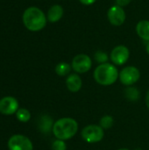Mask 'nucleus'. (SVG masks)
Masks as SVG:
<instances>
[{
  "instance_id": "f257e3e1",
  "label": "nucleus",
  "mask_w": 149,
  "mask_h": 150,
  "mask_svg": "<svg viewBox=\"0 0 149 150\" xmlns=\"http://www.w3.org/2000/svg\"><path fill=\"white\" fill-rule=\"evenodd\" d=\"M23 23L28 30L32 32H38L46 26L47 18L40 9L32 6L27 8L24 11Z\"/></svg>"
},
{
  "instance_id": "f03ea898",
  "label": "nucleus",
  "mask_w": 149,
  "mask_h": 150,
  "mask_svg": "<svg viewBox=\"0 0 149 150\" xmlns=\"http://www.w3.org/2000/svg\"><path fill=\"white\" fill-rule=\"evenodd\" d=\"M78 130V123L71 118H62L54 122L53 133L58 140L66 141L76 135Z\"/></svg>"
},
{
  "instance_id": "7ed1b4c3",
  "label": "nucleus",
  "mask_w": 149,
  "mask_h": 150,
  "mask_svg": "<svg viewBox=\"0 0 149 150\" xmlns=\"http://www.w3.org/2000/svg\"><path fill=\"white\" fill-rule=\"evenodd\" d=\"M119 76L117 68L111 63H103L97 66L94 71V78L96 82L104 86L113 84Z\"/></svg>"
},
{
  "instance_id": "20e7f679",
  "label": "nucleus",
  "mask_w": 149,
  "mask_h": 150,
  "mask_svg": "<svg viewBox=\"0 0 149 150\" xmlns=\"http://www.w3.org/2000/svg\"><path fill=\"white\" fill-rule=\"evenodd\" d=\"M104 129L97 125H90L82 130V137L88 143H96L104 138Z\"/></svg>"
},
{
  "instance_id": "39448f33",
  "label": "nucleus",
  "mask_w": 149,
  "mask_h": 150,
  "mask_svg": "<svg viewBox=\"0 0 149 150\" xmlns=\"http://www.w3.org/2000/svg\"><path fill=\"white\" fill-rule=\"evenodd\" d=\"M10 150H32V143L29 138L22 134H15L8 141Z\"/></svg>"
},
{
  "instance_id": "423d86ee",
  "label": "nucleus",
  "mask_w": 149,
  "mask_h": 150,
  "mask_svg": "<svg viewBox=\"0 0 149 150\" xmlns=\"http://www.w3.org/2000/svg\"><path fill=\"white\" fill-rule=\"evenodd\" d=\"M119 79L120 82L126 85H133V83H137L141 77V73L140 70L133 66H129V67H126L124 68L120 73H119Z\"/></svg>"
},
{
  "instance_id": "0eeeda50",
  "label": "nucleus",
  "mask_w": 149,
  "mask_h": 150,
  "mask_svg": "<svg viewBox=\"0 0 149 150\" xmlns=\"http://www.w3.org/2000/svg\"><path fill=\"white\" fill-rule=\"evenodd\" d=\"M71 66L76 72L83 74L88 72L91 69L92 61L89 55L84 54H80L74 57Z\"/></svg>"
},
{
  "instance_id": "6e6552de",
  "label": "nucleus",
  "mask_w": 149,
  "mask_h": 150,
  "mask_svg": "<svg viewBox=\"0 0 149 150\" xmlns=\"http://www.w3.org/2000/svg\"><path fill=\"white\" fill-rule=\"evenodd\" d=\"M107 18L110 23L115 26L121 25L126 20V12L121 6L113 5L107 11Z\"/></svg>"
},
{
  "instance_id": "1a4fd4ad",
  "label": "nucleus",
  "mask_w": 149,
  "mask_h": 150,
  "mask_svg": "<svg viewBox=\"0 0 149 150\" xmlns=\"http://www.w3.org/2000/svg\"><path fill=\"white\" fill-rule=\"evenodd\" d=\"M129 49L123 45H119L115 47L111 52V60L116 65H123L125 64L129 58Z\"/></svg>"
},
{
  "instance_id": "9d476101",
  "label": "nucleus",
  "mask_w": 149,
  "mask_h": 150,
  "mask_svg": "<svg viewBox=\"0 0 149 150\" xmlns=\"http://www.w3.org/2000/svg\"><path fill=\"white\" fill-rule=\"evenodd\" d=\"M18 110V102L13 97H4L0 99V112L4 115H11Z\"/></svg>"
},
{
  "instance_id": "9b49d317",
  "label": "nucleus",
  "mask_w": 149,
  "mask_h": 150,
  "mask_svg": "<svg viewBox=\"0 0 149 150\" xmlns=\"http://www.w3.org/2000/svg\"><path fill=\"white\" fill-rule=\"evenodd\" d=\"M64 10L60 4H54L47 11V20L51 23L58 22L63 16Z\"/></svg>"
},
{
  "instance_id": "f8f14e48",
  "label": "nucleus",
  "mask_w": 149,
  "mask_h": 150,
  "mask_svg": "<svg viewBox=\"0 0 149 150\" xmlns=\"http://www.w3.org/2000/svg\"><path fill=\"white\" fill-rule=\"evenodd\" d=\"M66 85L71 92H77L82 88V80L77 74H71L66 80Z\"/></svg>"
},
{
  "instance_id": "ddd939ff",
  "label": "nucleus",
  "mask_w": 149,
  "mask_h": 150,
  "mask_svg": "<svg viewBox=\"0 0 149 150\" xmlns=\"http://www.w3.org/2000/svg\"><path fill=\"white\" fill-rule=\"evenodd\" d=\"M136 32L140 38L149 41V21L141 20L136 25Z\"/></svg>"
},
{
  "instance_id": "4468645a",
  "label": "nucleus",
  "mask_w": 149,
  "mask_h": 150,
  "mask_svg": "<svg viewBox=\"0 0 149 150\" xmlns=\"http://www.w3.org/2000/svg\"><path fill=\"white\" fill-rule=\"evenodd\" d=\"M53 120L47 116V115H44L40 118V123H39V128L42 133H49L51 131V129L53 130Z\"/></svg>"
},
{
  "instance_id": "2eb2a0df",
  "label": "nucleus",
  "mask_w": 149,
  "mask_h": 150,
  "mask_svg": "<svg viewBox=\"0 0 149 150\" xmlns=\"http://www.w3.org/2000/svg\"><path fill=\"white\" fill-rule=\"evenodd\" d=\"M71 68H72V66L67 62H60L55 67V72L58 76H67L68 74H69Z\"/></svg>"
},
{
  "instance_id": "dca6fc26",
  "label": "nucleus",
  "mask_w": 149,
  "mask_h": 150,
  "mask_svg": "<svg viewBox=\"0 0 149 150\" xmlns=\"http://www.w3.org/2000/svg\"><path fill=\"white\" fill-rule=\"evenodd\" d=\"M125 96L130 101H137L140 98V91L134 87H127L125 90Z\"/></svg>"
},
{
  "instance_id": "f3484780",
  "label": "nucleus",
  "mask_w": 149,
  "mask_h": 150,
  "mask_svg": "<svg viewBox=\"0 0 149 150\" xmlns=\"http://www.w3.org/2000/svg\"><path fill=\"white\" fill-rule=\"evenodd\" d=\"M16 117L20 122H27L31 119L30 112L25 108H20L16 112Z\"/></svg>"
},
{
  "instance_id": "a211bd4d",
  "label": "nucleus",
  "mask_w": 149,
  "mask_h": 150,
  "mask_svg": "<svg viewBox=\"0 0 149 150\" xmlns=\"http://www.w3.org/2000/svg\"><path fill=\"white\" fill-rule=\"evenodd\" d=\"M113 126V118L110 115H105L100 120V127L103 129H110Z\"/></svg>"
},
{
  "instance_id": "6ab92c4d",
  "label": "nucleus",
  "mask_w": 149,
  "mask_h": 150,
  "mask_svg": "<svg viewBox=\"0 0 149 150\" xmlns=\"http://www.w3.org/2000/svg\"><path fill=\"white\" fill-rule=\"evenodd\" d=\"M94 58L97 62H99L101 64L106 63L108 61V55L104 51H97L94 54Z\"/></svg>"
},
{
  "instance_id": "aec40b11",
  "label": "nucleus",
  "mask_w": 149,
  "mask_h": 150,
  "mask_svg": "<svg viewBox=\"0 0 149 150\" xmlns=\"http://www.w3.org/2000/svg\"><path fill=\"white\" fill-rule=\"evenodd\" d=\"M67 149V146L64 142V141L61 140H56L55 142H54L53 145H52V150H66Z\"/></svg>"
},
{
  "instance_id": "412c9836",
  "label": "nucleus",
  "mask_w": 149,
  "mask_h": 150,
  "mask_svg": "<svg viewBox=\"0 0 149 150\" xmlns=\"http://www.w3.org/2000/svg\"><path fill=\"white\" fill-rule=\"evenodd\" d=\"M131 1L132 0H116V4L119 6L123 7V6H126L127 4H129Z\"/></svg>"
},
{
  "instance_id": "4be33fe9",
  "label": "nucleus",
  "mask_w": 149,
  "mask_h": 150,
  "mask_svg": "<svg viewBox=\"0 0 149 150\" xmlns=\"http://www.w3.org/2000/svg\"><path fill=\"white\" fill-rule=\"evenodd\" d=\"M81 4H84V5H90L92 4H94L97 0H79Z\"/></svg>"
},
{
  "instance_id": "5701e85b",
  "label": "nucleus",
  "mask_w": 149,
  "mask_h": 150,
  "mask_svg": "<svg viewBox=\"0 0 149 150\" xmlns=\"http://www.w3.org/2000/svg\"><path fill=\"white\" fill-rule=\"evenodd\" d=\"M146 105H147V107L148 108L149 110V91L147 93V96H146Z\"/></svg>"
},
{
  "instance_id": "b1692460",
  "label": "nucleus",
  "mask_w": 149,
  "mask_h": 150,
  "mask_svg": "<svg viewBox=\"0 0 149 150\" xmlns=\"http://www.w3.org/2000/svg\"><path fill=\"white\" fill-rule=\"evenodd\" d=\"M146 50H147V53L149 54V41H148V44L146 46Z\"/></svg>"
},
{
  "instance_id": "393cba45",
  "label": "nucleus",
  "mask_w": 149,
  "mask_h": 150,
  "mask_svg": "<svg viewBox=\"0 0 149 150\" xmlns=\"http://www.w3.org/2000/svg\"><path fill=\"white\" fill-rule=\"evenodd\" d=\"M118 150H129V149H118Z\"/></svg>"
}]
</instances>
